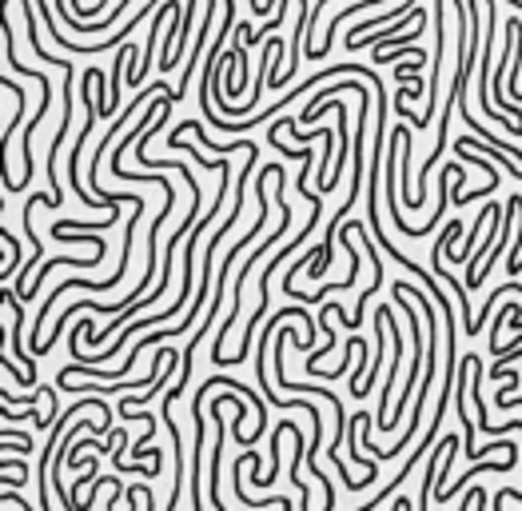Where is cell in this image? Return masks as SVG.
I'll list each match as a JSON object with an SVG mask.
<instances>
[{
    "label": "cell",
    "instance_id": "3",
    "mask_svg": "<svg viewBox=\"0 0 522 511\" xmlns=\"http://www.w3.org/2000/svg\"><path fill=\"white\" fill-rule=\"evenodd\" d=\"M0 472H4V483H8V488H24V483H29V464L21 459V451H16V456H4Z\"/></svg>",
    "mask_w": 522,
    "mask_h": 511
},
{
    "label": "cell",
    "instance_id": "6",
    "mask_svg": "<svg viewBox=\"0 0 522 511\" xmlns=\"http://www.w3.org/2000/svg\"><path fill=\"white\" fill-rule=\"evenodd\" d=\"M4 504H8V507H16V511H32V507L21 499V491H16V488H4Z\"/></svg>",
    "mask_w": 522,
    "mask_h": 511
},
{
    "label": "cell",
    "instance_id": "2",
    "mask_svg": "<svg viewBox=\"0 0 522 511\" xmlns=\"http://www.w3.org/2000/svg\"><path fill=\"white\" fill-rule=\"evenodd\" d=\"M211 16H216V0H208V8H203V24H200V37H195V45H203V37H208V29H211ZM195 56H200V48H195L192 61H187V72H184V80H179V96L187 92V80H195Z\"/></svg>",
    "mask_w": 522,
    "mask_h": 511
},
{
    "label": "cell",
    "instance_id": "5",
    "mask_svg": "<svg viewBox=\"0 0 522 511\" xmlns=\"http://www.w3.org/2000/svg\"><path fill=\"white\" fill-rule=\"evenodd\" d=\"M323 348H327V352L336 348V331H331V328H323ZM307 372H311V376H319V352L307 356Z\"/></svg>",
    "mask_w": 522,
    "mask_h": 511
},
{
    "label": "cell",
    "instance_id": "7",
    "mask_svg": "<svg viewBox=\"0 0 522 511\" xmlns=\"http://www.w3.org/2000/svg\"><path fill=\"white\" fill-rule=\"evenodd\" d=\"M48 480H53V464H48L45 472H40V480H37V483H40V496H45V499H48ZM45 511H53V504H48Z\"/></svg>",
    "mask_w": 522,
    "mask_h": 511
},
{
    "label": "cell",
    "instance_id": "1",
    "mask_svg": "<svg viewBox=\"0 0 522 511\" xmlns=\"http://www.w3.org/2000/svg\"><path fill=\"white\" fill-rule=\"evenodd\" d=\"M4 304L8 312H12V356L29 368L32 383H37V352H24V308H21V292H12V288H4Z\"/></svg>",
    "mask_w": 522,
    "mask_h": 511
},
{
    "label": "cell",
    "instance_id": "4",
    "mask_svg": "<svg viewBox=\"0 0 522 511\" xmlns=\"http://www.w3.org/2000/svg\"><path fill=\"white\" fill-rule=\"evenodd\" d=\"M0 240H4L8 244V252H12V256H8V264H4V272H0V280H4V276H16V272H21V256H24V248H21V240H16V236H0Z\"/></svg>",
    "mask_w": 522,
    "mask_h": 511
}]
</instances>
